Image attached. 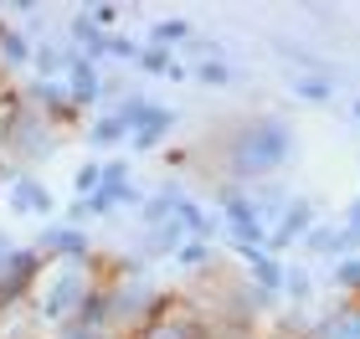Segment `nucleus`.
<instances>
[{
	"label": "nucleus",
	"instance_id": "ddd939ff",
	"mask_svg": "<svg viewBox=\"0 0 360 339\" xmlns=\"http://www.w3.org/2000/svg\"><path fill=\"white\" fill-rule=\"evenodd\" d=\"M293 98H304V103H330L335 98V83L324 72H299L293 77Z\"/></svg>",
	"mask_w": 360,
	"mask_h": 339
},
{
	"label": "nucleus",
	"instance_id": "9d476101",
	"mask_svg": "<svg viewBox=\"0 0 360 339\" xmlns=\"http://www.w3.org/2000/svg\"><path fill=\"white\" fill-rule=\"evenodd\" d=\"M41 252H57V257H68V262H83V257L93 252V241H88V232H77V226H46L41 232Z\"/></svg>",
	"mask_w": 360,
	"mask_h": 339
},
{
	"label": "nucleus",
	"instance_id": "aec40b11",
	"mask_svg": "<svg viewBox=\"0 0 360 339\" xmlns=\"http://www.w3.org/2000/svg\"><path fill=\"white\" fill-rule=\"evenodd\" d=\"M98 175H103V165H98V159H88V165L77 170V180H72V185H77V201H88L93 190H98Z\"/></svg>",
	"mask_w": 360,
	"mask_h": 339
},
{
	"label": "nucleus",
	"instance_id": "a211bd4d",
	"mask_svg": "<svg viewBox=\"0 0 360 339\" xmlns=\"http://www.w3.org/2000/svg\"><path fill=\"white\" fill-rule=\"evenodd\" d=\"M330 283H335V288H360V257H355V252L340 257V262L330 267Z\"/></svg>",
	"mask_w": 360,
	"mask_h": 339
},
{
	"label": "nucleus",
	"instance_id": "6e6552de",
	"mask_svg": "<svg viewBox=\"0 0 360 339\" xmlns=\"http://www.w3.org/2000/svg\"><path fill=\"white\" fill-rule=\"evenodd\" d=\"M68 98H72V108H88V103H98V93H103V77H98V62H88L83 52L72 57V67H68Z\"/></svg>",
	"mask_w": 360,
	"mask_h": 339
},
{
	"label": "nucleus",
	"instance_id": "5701e85b",
	"mask_svg": "<svg viewBox=\"0 0 360 339\" xmlns=\"http://www.w3.org/2000/svg\"><path fill=\"white\" fill-rule=\"evenodd\" d=\"M108 57H119V62H139V41H129V36H108Z\"/></svg>",
	"mask_w": 360,
	"mask_h": 339
},
{
	"label": "nucleus",
	"instance_id": "f257e3e1",
	"mask_svg": "<svg viewBox=\"0 0 360 339\" xmlns=\"http://www.w3.org/2000/svg\"><path fill=\"white\" fill-rule=\"evenodd\" d=\"M288 154H293V128H288V119H278V113L252 119L226 144V165H232L237 180H263L278 165H288Z\"/></svg>",
	"mask_w": 360,
	"mask_h": 339
},
{
	"label": "nucleus",
	"instance_id": "0eeeda50",
	"mask_svg": "<svg viewBox=\"0 0 360 339\" xmlns=\"http://www.w3.org/2000/svg\"><path fill=\"white\" fill-rule=\"evenodd\" d=\"M37 272H41V252L37 247H15L11 262H6V272H0V303H11L15 293H26Z\"/></svg>",
	"mask_w": 360,
	"mask_h": 339
},
{
	"label": "nucleus",
	"instance_id": "423d86ee",
	"mask_svg": "<svg viewBox=\"0 0 360 339\" xmlns=\"http://www.w3.org/2000/svg\"><path fill=\"white\" fill-rule=\"evenodd\" d=\"M52 144H57V134H52V124H46L41 113H21V119L11 124V149L15 154L41 159V154H52Z\"/></svg>",
	"mask_w": 360,
	"mask_h": 339
},
{
	"label": "nucleus",
	"instance_id": "f3484780",
	"mask_svg": "<svg viewBox=\"0 0 360 339\" xmlns=\"http://www.w3.org/2000/svg\"><path fill=\"white\" fill-rule=\"evenodd\" d=\"M139 72H155V77H170V67H175V57L165 52V46H139V62H134Z\"/></svg>",
	"mask_w": 360,
	"mask_h": 339
},
{
	"label": "nucleus",
	"instance_id": "39448f33",
	"mask_svg": "<svg viewBox=\"0 0 360 339\" xmlns=\"http://www.w3.org/2000/svg\"><path fill=\"white\" fill-rule=\"evenodd\" d=\"M309 232H314V206H309L304 196H288L283 216H278L273 232H268V252H283V247H293V241H304Z\"/></svg>",
	"mask_w": 360,
	"mask_h": 339
},
{
	"label": "nucleus",
	"instance_id": "412c9836",
	"mask_svg": "<svg viewBox=\"0 0 360 339\" xmlns=\"http://www.w3.org/2000/svg\"><path fill=\"white\" fill-rule=\"evenodd\" d=\"M175 262H180V267H201V262H206V241H180V247H175Z\"/></svg>",
	"mask_w": 360,
	"mask_h": 339
},
{
	"label": "nucleus",
	"instance_id": "20e7f679",
	"mask_svg": "<svg viewBox=\"0 0 360 339\" xmlns=\"http://www.w3.org/2000/svg\"><path fill=\"white\" fill-rule=\"evenodd\" d=\"M113 113L129 124V144H134V149H155V144L175 128V108H160L150 98H139V93H129Z\"/></svg>",
	"mask_w": 360,
	"mask_h": 339
},
{
	"label": "nucleus",
	"instance_id": "7ed1b4c3",
	"mask_svg": "<svg viewBox=\"0 0 360 339\" xmlns=\"http://www.w3.org/2000/svg\"><path fill=\"white\" fill-rule=\"evenodd\" d=\"M217 206H221V226L237 237V247H268V221L257 216L252 190L221 185V190H217Z\"/></svg>",
	"mask_w": 360,
	"mask_h": 339
},
{
	"label": "nucleus",
	"instance_id": "1a4fd4ad",
	"mask_svg": "<svg viewBox=\"0 0 360 339\" xmlns=\"http://www.w3.org/2000/svg\"><path fill=\"white\" fill-rule=\"evenodd\" d=\"M242 257H248V267H252V283H257V293L263 298H273V293H283V262L268 252V247H237Z\"/></svg>",
	"mask_w": 360,
	"mask_h": 339
},
{
	"label": "nucleus",
	"instance_id": "dca6fc26",
	"mask_svg": "<svg viewBox=\"0 0 360 339\" xmlns=\"http://www.w3.org/2000/svg\"><path fill=\"white\" fill-rule=\"evenodd\" d=\"M175 41H191V21H180V15H170V21H160V26H150V46H170Z\"/></svg>",
	"mask_w": 360,
	"mask_h": 339
},
{
	"label": "nucleus",
	"instance_id": "b1692460",
	"mask_svg": "<svg viewBox=\"0 0 360 339\" xmlns=\"http://www.w3.org/2000/svg\"><path fill=\"white\" fill-rule=\"evenodd\" d=\"M57 339H108L103 329H88V324H77V319H72V324H57Z\"/></svg>",
	"mask_w": 360,
	"mask_h": 339
},
{
	"label": "nucleus",
	"instance_id": "2eb2a0df",
	"mask_svg": "<svg viewBox=\"0 0 360 339\" xmlns=\"http://www.w3.org/2000/svg\"><path fill=\"white\" fill-rule=\"evenodd\" d=\"M0 52H6V62H11V67H26V62L37 57V52H31V41L21 36V31H11L6 21H0Z\"/></svg>",
	"mask_w": 360,
	"mask_h": 339
},
{
	"label": "nucleus",
	"instance_id": "f8f14e48",
	"mask_svg": "<svg viewBox=\"0 0 360 339\" xmlns=\"http://www.w3.org/2000/svg\"><path fill=\"white\" fill-rule=\"evenodd\" d=\"M309 339H360V309H330L319 319L314 329H309Z\"/></svg>",
	"mask_w": 360,
	"mask_h": 339
},
{
	"label": "nucleus",
	"instance_id": "393cba45",
	"mask_svg": "<svg viewBox=\"0 0 360 339\" xmlns=\"http://www.w3.org/2000/svg\"><path fill=\"white\" fill-rule=\"evenodd\" d=\"M355 119H360V98H355Z\"/></svg>",
	"mask_w": 360,
	"mask_h": 339
},
{
	"label": "nucleus",
	"instance_id": "6ab92c4d",
	"mask_svg": "<svg viewBox=\"0 0 360 339\" xmlns=\"http://www.w3.org/2000/svg\"><path fill=\"white\" fill-rule=\"evenodd\" d=\"M283 293L304 303L309 293H314V278H309V272H304V267H288V272H283Z\"/></svg>",
	"mask_w": 360,
	"mask_h": 339
},
{
	"label": "nucleus",
	"instance_id": "9b49d317",
	"mask_svg": "<svg viewBox=\"0 0 360 339\" xmlns=\"http://www.w3.org/2000/svg\"><path fill=\"white\" fill-rule=\"evenodd\" d=\"M11 211L15 216H46V211H52V190L37 185V180H26V175H15V180H11Z\"/></svg>",
	"mask_w": 360,
	"mask_h": 339
},
{
	"label": "nucleus",
	"instance_id": "f03ea898",
	"mask_svg": "<svg viewBox=\"0 0 360 339\" xmlns=\"http://www.w3.org/2000/svg\"><path fill=\"white\" fill-rule=\"evenodd\" d=\"M88 293H93V278H88V272H83V267H62L57 278L41 288V298H37V314L46 319V324H72Z\"/></svg>",
	"mask_w": 360,
	"mask_h": 339
},
{
	"label": "nucleus",
	"instance_id": "4468645a",
	"mask_svg": "<svg viewBox=\"0 0 360 339\" xmlns=\"http://www.w3.org/2000/svg\"><path fill=\"white\" fill-rule=\"evenodd\" d=\"M129 139V124L119 113H103V119H93V149H108V144H124Z\"/></svg>",
	"mask_w": 360,
	"mask_h": 339
},
{
	"label": "nucleus",
	"instance_id": "4be33fe9",
	"mask_svg": "<svg viewBox=\"0 0 360 339\" xmlns=\"http://www.w3.org/2000/svg\"><path fill=\"white\" fill-rule=\"evenodd\" d=\"M195 77H201V83H211V88H221V83H232V67H226V62H201V67H195Z\"/></svg>",
	"mask_w": 360,
	"mask_h": 339
}]
</instances>
